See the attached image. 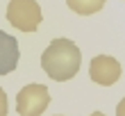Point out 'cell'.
<instances>
[{
	"label": "cell",
	"instance_id": "obj_5",
	"mask_svg": "<svg viewBox=\"0 0 125 116\" xmlns=\"http://www.w3.org/2000/svg\"><path fill=\"white\" fill-rule=\"evenodd\" d=\"M18 57H21L18 41L11 34L0 30V75H9L18 66Z\"/></svg>",
	"mask_w": 125,
	"mask_h": 116
},
{
	"label": "cell",
	"instance_id": "obj_7",
	"mask_svg": "<svg viewBox=\"0 0 125 116\" xmlns=\"http://www.w3.org/2000/svg\"><path fill=\"white\" fill-rule=\"evenodd\" d=\"M7 93L2 91V86H0V116H7Z\"/></svg>",
	"mask_w": 125,
	"mask_h": 116
},
{
	"label": "cell",
	"instance_id": "obj_1",
	"mask_svg": "<svg viewBox=\"0 0 125 116\" xmlns=\"http://www.w3.org/2000/svg\"><path fill=\"white\" fill-rule=\"evenodd\" d=\"M82 64V53L71 39H55L41 55V68L55 82H66L75 77Z\"/></svg>",
	"mask_w": 125,
	"mask_h": 116
},
{
	"label": "cell",
	"instance_id": "obj_2",
	"mask_svg": "<svg viewBox=\"0 0 125 116\" xmlns=\"http://www.w3.org/2000/svg\"><path fill=\"white\" fill-rule=\"evenodd\" d=\"M7 21L21 32H34L41 25L43 14L36 0H9L7 5Z\"/></svg>",
	"mask_w": 125,
	"mask_h": 116
},
{
	"label": "cell",
	"instance_id": "obj_9",
	"mask_svg": "<svg viewBox=\"0 0 125 116\" xmlns=\"http://www.w3.org/2000/svg\"><path fill=\"white\" fill-rule=\"evenodd\" d=\"M89 116H105L102 112H93V114H89Z\"/></svg>",
	"mask_w": 125,
	"mask_h": 116
},
{
	"label": "cell",
	"instance_id": "obj_4",
	"mask_svg": "<svg viewBox=\"0 0 125 116\" xmlns=\"http://www.w3.org/2000/svg\"><path fill=\"white\" fill-rule=\"evenodd\" d=\"M89 77L100 86H112L121 77V64L118 59L109 55H95L89 64Z\"/></svg>",
	"mask_w": 125,
	"mask_h": 116
},
{
	"label": "cell",
	"instance_id": "obj_3",
	"mask_svg": "<svg viewBox=\"0 0 125 116\" xmlns=\"http://www.w3.org/2000/svg\"><path fill=\"white\" fill-rule=\"evenodd\" d=\"M50 105L48 86L43 84H25L16 96V112L18 116H41Z\"/></svg>",
	"mask_w": 125,
	"mask_h": 116
},
{
	"label": "cell",
	"instance_id": "obj_8",
	"mask_svg": "<svg viewBox=\"0 0 125 116\" xmlns=\"http://www.w3.org/2000/svg\"><path fill=\"white\" fill-rule=\"evenodd\" d=\"M116 116H125V98L116 105Z\"/></svg>",
	"mask_w": 125,
	"mask_h": 116
},
{
	"label": "cell",
	"instance_id": "obj_6",
	"mask_svg": "<svg viewBox=\"0 0 125 116\" xmlns=\"http://www.w3.org/2000/svg\"><path fill=\"white\" fill-rule=\"evenodd\" d=\"M105 2L107 0H66L68 9L80 14V16H91V14L100 11L102 7H105Z\"/></svg>",
	"mask_w": 125,
	"mask_h": 116
}]
</instances>
